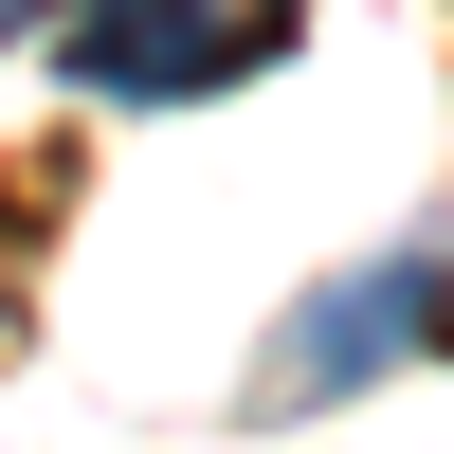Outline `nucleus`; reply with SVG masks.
Instances as JSON below:
<instances>
[{
    "label": "nucleus",
    "instance_id": "1",
    "mask_svg": "<svg viewBox=\"0 0 454 454\" xmlns=\"http://www.w3.org/2000/svg\"><path fill=\"white\" fill-rule=\"evenodd\" d=\"M400 346H454V237H400V254H364L346 291H309V309L273 327V364H254V419H327V400H364Z\"/></svg>",
    "mask_w": 454,
    "mask_h": 454
},
{
    "label": "nucleus",
    "instance_id": "2",
    "mask_svg": "<svg viewBox=\"0 0 454 454\" xmlns=\"http://www.w3.org/2000/svg\"><path fill=\"white\" fill-rule=\"evenodd\" d=\"M200 36H218V0H55V73L109 109H200L218 91Z\"/></svg>",
    "mask_w": 454,
    "mask_h": 454
},
{
    "label": "nucleus",
    "instance_id": "3",
    "mask_svg": "<svg viewBox=\"0 0 454 454\" xmlns=\"http://www.w3.org/2000/svg\"><path fill=\"white\" fill-rule=\"evenodd\" d=\"M0 36H55V0H0Z\"/></svg>",
    "mask_w": 454,
    "mask_h": 454
}]
</instances>
